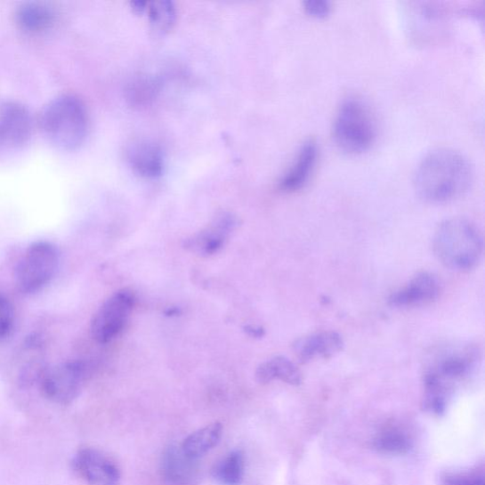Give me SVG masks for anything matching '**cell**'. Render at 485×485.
Segmentation results:
<instances>
[{
    "instance_id": "cell-18",
    "label": "cell",
    "mask_w": 485,
    "mask_h": 485,
    "mask_svg": "<svg viewBox=\"0 0 485 485\" xmlns=\"http://www.w3.org/2000/svg\"><path fill=\"white\" fill-rule=\"evenodd\" d=\"M222 432V424L218 422L206 425L184 440L182 451L188 459H198L218 445Z\"/></svg>"
},
{
    "instance_id": "cell-16",
    "label": "cell",
    "mask_w": 485,
    "mask_h": 485,
    "mask_svg": "<svg viewBox=\"0 0 485 485\" xmlns=\"http://www.w3.org/2000/svg\"><path fill=\"white\" fill-rule=\"evenodd\" d=\"M256 379L261 384H268L278 379L285 384L297 386L302 384L303 376L295 363L285 357L279 356L259 366Z\"/></svg>"
},
{
    "instance_id": "cell-17",
    "label": "cell",
    "mask_w": 485,
    "mask_h": 485,
    "mask_svg": "<svg viewBox=\"0 0 485 485\" xmlns=\"http://www.w3.org/2000/svg\"><path fill=\"white\" fill-rule=\"evenodd\" d=\"M17 22L28 33H41L49 29L55 22V12L46 4L28 3L17 11Z\"/></svg>"
},
{
    "instance_id": "cell-8",
    "label": "cell",
    "mask_w": 485,
    "mask_h": 485,
    "mask_svg": "<svg viewBox=\"0 0 485 485\" xmlns=\"http://www.w3.org/2000/svg\"><path fill=\"white\" fill-rule=\"evenodd\" d=\"M134 293L123 289L110 296L95 313L92 321L93 339L101 344H109L125 328L135 305Z\"/></svg>"
},
{
    "instance_id": "cell-9",
    "label": "cell",
    "mask_w": 485,
    "mask_h": 485,
    "mask_svg": "<svg viewBox=\"0 0 485 485\" xmlns=\"http://www.w3.org/2000/svg\"><path fill=\"white\" fill-rule=\"evenodd\" d=\"M73 467L86 485H119L121 473L117 465L104 453L83 449L76 455Z\"/></svg>"
},
{
    "instance_id": "cell-3",
    "label": "cell",
    "mask_w": 485,
    "mask_h": 485,
    "mask_svg": "<svg viewBox=\"0 0 485 485\" xmlns=\"http://www.w3.org/2000/svg\"><path fill=\"white\" fill-rule=\"evenodd\" d=\"M433 253L448 269L465 272L475 269L483 255V238L478 227L462 217L447 219L435 230Z\"/></svg>"
},
{
    "instance_id": "cell-25",
    "label": "cell",
    "mask_w": 485,
    "mask_h": 485,
    "mask_svg": "<svg viewBox=\"0 0 485 485\" xmlns=\"http://www.w3.org/2000/svg\"><path fill=\"white\" fill-rule=\"evenodd\" d=\"M303 6L308 14L316 18H325L331 11V3L328 0H307Z\"/></svg>"
},
{
    "instance_id": "cell-19",
    "label": "cell",
    "mask_w": 485,
    "mask_h": 485,
    "mask_svg": "<svg viewBox=\"0 0 485 485\" xmlns=\"http://www.w3.org/2000/svg\"><path fill=\"white\" fill-rule=\"evenodd\" d=\"M245 458L240 450L230 452L213 469V477L223 485H239L244 478Z\"/></svg>"
},
{
    "instance_id": "cell-5",
    "label": "cell",
    "mask_w": 485,
    "mask_h": 485,
    "mask_svg": "<svg viewBox=\"0 0 485 485\" xmlns=\"http://www.w3.org/2000/svg\"><path fill=\"white\" fill-rule=\"evenodd\" d=\"M376 137V125L369 106L356 96L344 100L333 124L336 146L345 153L360 154L370 149Z\"/></svg>"
},
{
    "instance_id": "cell-20",
    "label": "cell",
    "mask_w": 485,
    "mask_h": 485,
    "mask_svg": "<svg viewBox=\"0 0 485 485\" xmlns=\"http://www.w3.org/2000/svg\"><path fill=\"white\" fill-rule=\"evenodd\" d=\"M378 451L389 454H403L411 447V440L405 430L398 425H388L382 430L375 440Z\"/></svg>"
},
{
    "instance_id": "cell-7",
    "label": "cell",
    "mask_w": 485,
    "mask_h": 485,
    "mask_svg": "<svg viewBox=\"0 0 485 485\" xmlns=\"http://www.w3.org/2000/svg\"><path fill=\"white\" fill-rule=\"evenodd\" d=\"M87 376V367L82 361L59 363L43 370L39 376L40 389L48 400L67 405L78 398Z\"/></svg>"
},
{
    "instance_id": "cell-10",
    "label": "cell",
    "mask_w": 485,
    "mask_h": 485,
    "mask_svg": "<svg viewBox=\"0 0 485 485\" xmlns=\"http://www.w3.org/2000/svg\"><path fill=\"white\" fill-rule=\"evenodd\" d=\"M442 286L436 275L428 271L417 273L389 298L393 307L409 308L428 305L436 301Z\"/></svg>"
},
{
    "instance_id": "cell-11",
    "label": "cell",
    "mask_w": 485,
    "mask_h": 485,
    "mask_svg": "<svg viewBox=\"0 0 485 485\" xmlns=\"http://www.w3.org/2000/svg\"><path fill=\"white\" fill-rule=\"evenodd\" d=\"M33 120L29 112L17 102L0 107V149L14 150L32 135Z\"/></svg>"
},
{
    "instance_id": "cell-15",
    "label": "cell",
    "mask_w": 485,
    "mask_h": 485,
    "mask_svg": "<svg viewBox=\"0 0 485 485\" xmlns=\"http://www.w3.org/2000/svg\"><path fill=\"white\" fill-rule=\"evenodd\" d=\"M237 225V220L230 214L220 215L208 230L201 231L194 239L190 240V247L201 255H214L225 243L228 234Z\"/></svg>"
},
{
    "instance_id": "cell-4",
    "label": "cell",
    "mask_w": 485,
    "mask_h": 485,
    "mask_svg": "<svg viewBox=\"0 0 485 485\" xmlns=\"http://www.w3.org/2000/svg\"><path fill=\"white\" fill-rule=\"evenodd\" d=\"M44 135L57 149L76 150L85 141L88 133V114L78 97L62 95L53 100L40 117Z\"/></svg>"
},
{
    "instance_id": "cell-23",
    "label": "cell",
    "mask_w": 485,
    "mask_h": 485,
    "mask_svg": "<svg viewBox=\"0 0 485 485\" xmlns=\"http://www.w3.org/2000/svg\"><path fill=\"white\" fill-rule=\"evenodd\" d=\"M182 453H175L170 451L166 458V473L168 479L174 482L182 481L183 474L185 473V466L183 463L186 462L187 457L183 459L181 457Z\"/></svg>"
},
{
    "instance_id": "cell-22",
    "label": "cell",
    "mask_w": 485,
    "mask_h": 485,
    "mask_svg": "<svg viewBox=\"0 0 485 485\" xmlns=\"http://www.w3.org/2000/svg\"><path fill=\"white\" fill-rule=\"evenodd\" d=\"M14 327L13 305L4 294L0 293V341L7 339Z\"/></svg>"
},
{
    "instance_id": "cell-14",
    "label": "cell",
    "mask_w": 485,
    "mask_h": 485,
    "mask_svg": "<svg viewBox=\"0 0 485 485\" xmlns=\"http://www.w3.org/2000/svg\"><path fill=\"white\" fill-rule=\"evenodd\" d=\"M131 167L147 179H156L164 171V157L159 147L150 141H134L127 147Z\"/></svg>"
},
{
    "instance_id": "cell-6",
    "label": "cell",
    "mask_w": 485,
    "mask_h": 485,
    "mask_svg": "<svg viewBox=\"0 0 485 485\" xmlns=\"http://www.w3.org/2000/svg\"><path fill=\"white\" fill-rule=\"evenodd\" d=\"M59 266L56 246L38 241L29 246L19 261L14 271V282L23 294H35L53 280Z\"/></svg>"
},
{
    "instance_id": "cell-1",
    "label": "cell",
    "mask_w": 485,
    "mask_h": 485,
    "mask_svg": "<svg viewBox=\"0 0 485 485\" xmlns=\"http://www.w3.org/2000/svg\"><path fill=\"white\" fill-rule=\"evenodd\" d=\"M481 359V350L474 344H447L434 349L424 360L423 408L434 415L442 414L455 387L475 372Z\"/></svg>"
},
{
    "instance_id": "cell-2",
    "label": "cell",
    "mask_w": 485,
    "mask_h": 485,
    "mask_svg": "<svg viewBox=\"0 0 485 485\" xmlns=\"http://www.w3.org/2000/svg\"><path fill=\"white\" fill-rule=\"evenodd\" d=\"M473 182V169L461 153L437 149L425 155L415 174V186L425 201L446 203L465 194Z\"/></svg>"
},
{
    "instance_id": "cell-21",
    "label": "cell",
    "mask_w": 485,
    "mask_h": 485,
    "mask_svg": "<svg viewBox=\"0 0 485 485\" xmlns=\"http://www.w3.org/2000/svg\"><path fill=\"white\" fill-rule=\"evenodd\" d=\"M145 11L152 25L160 32H166L174 24L176 12L174 4L167 0L160 2L147 3Z\"/></svg>"
},
{
    "instance_id": "cell-24",
    "label": "cell",
    "mask_w": 485,
    "mask_h": 485,
    "mask_svg": "<svg viewBox=\"0 0 485 485\" xmlns=\"http://www.w3.org/2000/svg\"><path fill=\"white\" fill-rule=\"evenodd\" d=\"M444 485H485L483 473L450 474L444 478Z\"/></svg>"
},
{
    "instance_id": "cell-13",
    "label": "cell",
    "mask_w": 485,
    "mask_h": 485,
    "mask_svg": "<svg viewBox=\"0 0 485 485\" xmlns=\"http://www.w3.org/2000/svg\"><path fill=\"white\" fill-rule=\"evenodd\" d=\"M319 155L318 143L314 139L305 141L284 174L279 188L285 193H295L311 180Z\"/></svg>"
},
{
    "instance_id": "cell-12",
    "label": "cell",
    "mask_w": 485,
    "mask_h": 485,
    "mask_svg": "<svg viewBox=\"0 0 485 485\" xmlns=\"http://www.w3.org/2000/svg\"><path fill=\"white\" fill-rule=\"evenodd\" d=\"M344 346L342 335L334 331H322L301 337L293 345L294 354L303 364L329 360L340 354Z\"/></svg>"
}]
</instances>
